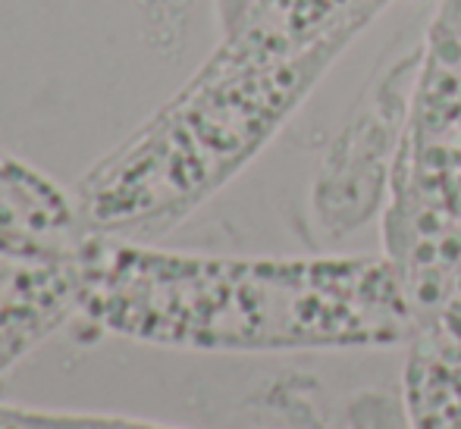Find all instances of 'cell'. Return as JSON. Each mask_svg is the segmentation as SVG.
Here are the masks:
<instances>
[{"label":"cell","instance_id":"52a82bcc","mask_svg":"<svg viewBox=\"0 0 461 429\" xmlns=\"http://www.w3.org/2000/svg\"><path fill=\"white\" fill-rule=\"evenodd\" d=\"M0 429H76L69 414L25 411V407L0 405Z\"/></svg>","mask_w":461,"mask_h":429},{"label":"cell","instance_id":"6da1fadb","mask_svg":"<svg viewBox=\"0 0 461 429\" xmlns=\"http://www.w3.org/2000/svg\"><path fill=\"white\" fill-rule=\"evenodd\" d=\"M76 264L88 320L164 348H399L427 323L386 255L217 257L88 236Z\"/></svg>","mask_w":461,"mask_h":429},{"label":"cell","instance_id":"7a4b0ae2","mask_svg":"<svg viewBox=\"0 0 461 429\" xmlns=\"http://www.w3.org/2000/svg\"><path fill=\"white\" fill-rule=\"evenodd\" d=\"M383 255L427 323L461 298V13L427 29L383 192Z\"/></svg>","mask_w":461,"mask_h":429},{"label":"cell","instance_id":"5b68a950","mask_svg":"<svg viewBox=\"0 0 461 429\" xmlns=\"http://www.w3.org/2000/svg\"><path fill=\"white\" fill-rule=\"evenodd\" d=\"M402 405L411 429H461V342L443 314L408 344Z\"/></svg>","mask_w":461,"mask_h":429},{"label":"cell","instance_id":"8992f818","mask_svg":"<svg viewBox=\"0 0 461 429\" xmlns=\"http://www.w3.org/2000/svg\"><path fill=\"white\" fill-rule=\"evenodd\" d=\"M346 420L348 429H411L405 405H402V392L389 395L376 389H367L348 401Z\"/></svg>","mask_w":461,"mask_h":429},{"label":"cell","instance_id":"9c48e42d","mask_svg":"<svg viewBox=\"0 0 461 429\" xmlns=\"http://www.w3.org/2000/svg\"><path fill=\"white\" fill-rule=\"evenodd\" d=\"M443 320L449 323V329L458 335V342H461V298H456V301L443 310Z\"/></svg>","mask_w":461,"mask_h":429},{"label":"cell","instance_id":"3957f363","mask_svg":"<svg viewBox=\"0 0 461 429\" xmlns=\"http://www.w3.org/2000/svg\"><path fill=\"white\" fill-rule=\"evenodd\" d=\"M86 242L76 198L0 147V257L57 264L76 260Z\"/></svg>","mask_w":461,"mask_h":429},{"label":"cell","instance_id":"277c9868","mask_svg":"<svg viewBox=\"0 0 461 429\" xmlns=\"http://www.w3.org/2000/svg\"><path fill=\"white\" fill-rule=\"evenodd\" d=\"M73 314H82L76 260L38 264L0 257V376Z\"/></svg>","mask_w":461,"mask_h":429},{"label":"cell","instance_id":"ba28073f","mask_svg":"<svg viewBox=\"0 0 461 429\" xmlns=\"http://www.w3.org/2000/svg\"><path fill=\"white\" fill-rule=\"evenodd\" d=\"M69 420H73L76 429H176L132 417H101V414H69Z\"/></svg>","mask_w":461,"mask_h":429},{"label":"cell","instance_id":"30bf717a","mask_svg":"<svg viewBox=\"0 0 461 429\" xmlns=\"http://www.w3.org/2000/svg\"><path fill=\"white\" fill-rule=\"evenodd\" d=\"M456 6H458V13H461V0H456Z\"/></svg>","mask_w":461,"mask_h":429}]
</instances>
